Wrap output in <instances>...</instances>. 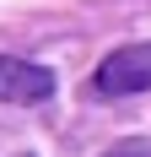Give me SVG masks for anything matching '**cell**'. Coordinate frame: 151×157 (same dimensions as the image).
I'll use <instances>...</instances> for the list:
<instances>
[{
	"label": "cell",
	"instance_id": "cell-1",
	"mask_svg": "<svg viewBox=\"0 0 151 157\" xmlns=\"http://www.w3.org/2000/svg\"><path fill=\"white\" fill-rule=\"evenodd\" d=\"M92 87H97L103 98L151 92V44H124V49H113V54L92 71Z\"/></svg>",
	"mask_w": 151,
	"mask_h": 157
},
{
	"label": "cell",
	"instance_id": "cell-2",
	"mask_svg": "<svg viewBox=\"0 0 151 157\" xmlns=\"http://www.w3.org/2000/svg\"><path fill=\"white\" fill-rule=\"evenodd\" d=\"M54 98V71L38 60H22V54H0V103H49Z\"/></svg>",
	"mask_w": 151,
	"mask_h": 157
},
{
	"label": "cell",
	"instance_id": "cell-3",
	"mask_svg": "<svg viewBox=\"0 0 151 157\" xmlns=\"http://www.w3.org/2000/svg\"><path fill=\"white\" fill-rule=\"evenodd\" d=\"M124 157H135V152H124Z\"/></svg>",
	"mask_w": 151,
	"mask_h": 157
}]
</instances>
